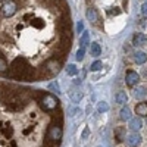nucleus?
Listing matches in <instances>:
<instances>
[{
  "mask_svg": "<svg viewBox=\"0 0 147 147\" xmlns=\"http://www.w3.org/2000/svg\"><path fill=\"white\" fill-rule=\"evenodd\" d=\"M71 44L66 0H0V77L50 80L62 69Z\"/></svg>",
  "mask_w": 147,
  "mask_h": 147,
  "instance_id": "obj_1",
  "label": "nucleus"
},
{
  "mask_svg": "<svg viewBox=\"0 0 147 147\" xmlns=\"http://www.w3.org/2000/svg\"><path fill=\"white\" fill-rule=\"evenodd\" d=\"M60 100L52 93L0 82V147H59Z\"/></svg>",
  "mask_w": 147,
  "mask_h": 147,
  "instance_id": "obj_2",
  "label": "nucleus"
},
{
  "mask_svg": "<svg viewBox=\"0 0 147 147\" xmlns=\"http://www.w3.org/2000/svg\"><path fill=\"white\" fill-rule=\"evenodd\" d=\"M140 77H138V74L136 71H128L127 72V75H125V81H127V85H129V87H132V85H136L138 82Z\"/></svg>",
  "mask_w": 147,
  "mask_h": 147,
  "instance_id": "obj_3",
  "label": "nucleus"
},
{
  "mask_svg": "<svg viewBox=\"0 0 147 147\" xmlns=\"http://www.w3.org/2000/svg\"><path fill=\"white\" fill-rule=\"evenodd\" d=\"M132 44L134 46H146L147 44V37L141 32H137L132 38Z\"/></svg>",
  "mask_w": 147,
  "mask_h": 147,
  "instance_id": "obj_4",
  "label": "nucleus"
},
{
  "mask_svg": "<svg viewBox=\"0 0 147 147\" xmlns=\"http://www.w3.org/2000/svg\"><path fill=\"white\" fill-rule=\"evenodd\" d=\"M141 127H143V122H141L140 116H137V118H131V119H129V128H131L132 131H138Z\"/></svg>",
  "mask_w": 147,
  "mask_h": 147,
  "instance_id": "obj_5",
  "label": "nucleus"
},
{
  "mask_svg": "<svg viewBox=\"0 0 147 147\" xmlns=\"http://www.w3.org/2000/svg\"><path fill=\"white\" fill-rule=\"evenodd\" d=\"M87 18L93 24H97V21H99V13H97V10L94 7H88L87 9Z\"/></svg>",
  "mask_w": 147,
  "mask_h": 147,
  "instance_id": "obj_6",
  "label": "nucleus"
},
{
  "mask_svg": "<svg viewBox=\"0 0 147 147\" xmlns=\"http://www.w3.org/2000/svg\"><path fill=\"white\" fill-rule=\"evenodd\" d=\"M136 113L138 116H147V103L146 102H141L136 106Z\"/></svg>",
  "mask_w": 147,
  "mask_h": 147,
  "instance_id": "obj_7",
  "label": "nucleus"
},
{
  "mask_svg": "<svg viewBox=\"0 0 147 147\" xmlns=\"http://www.w3.org/2000/svg\"><path fill=\"white\" fill-rule=\"evenodd\" d=\"M125 128L124 127H118L116 129H115V138H116V141L118 143H121V141H124V138H125Z\"/></svg>",
  "mask_w": 147,
  "mask_h": 147,
  "instance_id": "obj_8",
  "label": "nucleus"
},
{
  "mask_svg": "<svg viewBox=\"0 0 147 147\" xmlns=\"http://www.w3.org/2000/svg\"><path fill=\"white\" fill-rule=\"evenodd\" d=\"M90 53H91V56H100V53H102L100 44L99 43H91L90 44Z\"/></svg>",
  "mask_w": 147,
  "mask_h": 147,
  "instance_id": "obj_9",
  "label": "nucleus"
},
{
  "mask_svg": "<svg viewBox=\"0 0 147 147\" xmlns=\"http://www.w3.org/2000/svg\"><path fill=\"white\" fill-rule=\"evenodd\" d=\"M134 59H136V62H137V63L143 65V63H146L147 56H146V53H144V52H137L136 55H134Z\"/></svg>",
  "mask_w": 147,
  "mask_h": 147,
  "instance_id": "obj_10",
  "label": "nucleus"
},
{
  "mask_svg": "<svg viewBox=\"0 0 147 147\" xmlns=\"http://www.w3.org/2000/svg\"><path fill=\"white\" fill-rule=\"evenodd\" d=\"M119 118L122 121H127V119H131V110L128 107H122L121 112H119Z\"/></svg>",
  "mask_w": 147,
  "mask_h": 147,
  "instance_id": "obj_11",
  "label": "nucleus"
},
{
  "mask_svg": "<svg viewBox=\"0 0 147 147\" xmlns=\"http://www.w3.org/2000/svg\"><path fill=\"white\" fill-rule=\"evenodd\" d=\"M116 102H118L119 105H125V103L128 102V96H127V93L119 91V93L116 94Z\"/></svg>",
  "mask_w": 147,
  "mask_h": 147,
  "instance_id": "obj_12",
  "label": "nucleus"
},
{
  "mask_svg": "<svg viewBox=\"0 0 147 147\" xmlns=\"http://www.w3.org/2000/svg\"><path fill=\"white\" fill-rule=\"evenodd\" d=\"M144 96H146V87H138L134 90V97L136 99H143Z\"/></svg>",
  "mask_w": 147,
  "mask_h": 147,
  "instance_id": "obj_13",
  "label": "nucleus"
},
{
  "mask_svg": "<svg viewBox=\"0 0 147 147\" xmlns=\"http://www.w3.org/2000/svg\"><path fill=\"white\" fill-rule=\"evenodd\" d=\"M140 140H141V137H140V134H137V132L131 134V136L128 137V143L129 144H137V143H140Z\"/></svg>",
  "mask_w": 147,
  "mask_h": 147,
  "instance_id": "obj_14",
  "label": "nucleus"
},
{
  "mask_svg": "<svg viewBox=\"0 0 147 147\" xmlns=\"http://www.w3.org/2000/svg\"><path fill=\"white\" fill-rule=\"evenodd\" d=\"M88 43V32L87 31H82V35H81V38H80V44L81 47H85V44Z\"/></svg>",
  "mask_w": 147,
  "mask_h": 147,
  "instance_id": "obj_15",
  "label": "nucleus"
},
{
  "mask_svg": "<svg viewBox=\"0 0 147 147\" xmlns=\"http://www.w3.org/2000/svg\"><path fill=\"white\" fill-rule=\"evenodd\" d=\"M66 74H68V75H77V74H78V68L75 65H68Z\"/></svg>",
  "mask_w": 147,
  "mask_h": 147,
  "instance_id": "obj_16",
  "label": "nucleus"
},
{
  "mask_svg": "<svg viewBox=\"0 0 147 147\" xmlns=\"http://www.w3.org/2000/svg\"><path fill=\"white\" fill-rule=\"evenodd\" d=\"M97 109H99V112H100V113H103V112H107V110H109V106H107L106 102H100L99 106H97Z\"/></svg>",
  "mask_w": 147,
  "mask_h": 147,
  "instance_id": "obj_17",
  "label": "nucleus"
},
{
  "mask_svg": "<svg viewBox=\"0 0 147 147\" xmlns=\"http://www.w3.org/2000/svg\"><path fill=\"white\" fill-rule=\"evenodd\" d=\"M100 68H102V62H100V60H96V62H94V63L91 65V68H90V69L96 72V71H99Z\"/></svg>",
  "mask_w": 147,
  "mask_h": 147,
  "instance_id": "obj_18",
  "label": "nucleus"
},
{
  "mask_svg": "<svg viewBox=\"0 0 147 147\" xmlns=\"http://www.w3.org/2000/svg\"><path fill=\"white\" fill-rule=\"evenodd\" d=\"M49 88H50V90H53L55 93H59V91H60V88H59V84H57L56 81H53L50 85H49Z\"/></svg>",
  "mask_w": 147,
  "mask_h": 147,
  "instance_id": "obj_19",
  "label": "nucleus"
},
{
  "mask_svg": "<svg viewBox=\"0 0 147 147\" xmlns=\"http://www.w3.org/2000/svg\"><path fill=\"white\" fill-rule=\"evenodd\" d=\"M84 53H85L84 47H81L80 50L77 52V60H82V59H84Z\"/></svg>",
  "mask_w": 147,
  "mask_h": 147,
  "instance_id": "obj_20",
  "label": "nucleus"
},
{
  "mask_svg": "<svg viewBox=\"0 0 147 147\" xmlns=\"http://www.w3.org/2000/svg\"><path fill=\"white\" fill-rule=\"evenodd\" d=\"M81 97H82L81 93H75V94H72V100L75 102V103H78V102L81 100Z\"/></svg>",
  "mask_w": 147,
  "mask_h": 147,
  "instance_id": "obj_21",
  "label": "nucleus"
},
{
  "mask_svg": "<svg viewBox=\"0 0 147 147\" xmlns=\"http://www.w3.org/2000/svg\"><path fill=\"white\" fill-rule=\"evenodd\" d=\"M141 13H143L144 16H147V3H143V6H141Z\"/></svg>",
  "mask_w": 147,
  "mask_h": 147,
  "instance_id": "obj_22",
  "label": "nucleus"
},
{
  "mask_svg": "<svg viewBox=\"0 0 147 147\" xmlns=\"http://www.w3.org/2000/svg\"><path fill=\"white\" fill-rule=\"evenodd\" d=\"M88 134H90V129H88V127H87V128L82 131V138H87V137H88Z\"/></svg>",
  "mask_w": 147,
  "mask_h": 147,
  "instance_id": "obj_23",
  "label": "nucleus"
},
{
  "mask_svg": "<svg viewBox=\"0 0 147 147\" xmlns=\"http://www.w3.org/2000/svg\"><path fill=\"white\" fill-rule=\"evenodd\" d=\"M77 30H78V32H82V31H84V24H82V22H78Z\"/></svg>",
  "mask_w": 147,
  "mask_h": 147,
  "instance_id": "obj_24",
  "label": "nucleus"
}]
</instances>
